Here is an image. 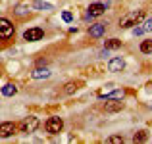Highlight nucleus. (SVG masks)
<instances>
[{
  "instance_id": "obj_5",
  "label": "nucleus",
  "mask_w": 152,
  "mask_h": 144,
  "mask_svg": "<svg viewBox=\"0 0 152 144\" xmlns=\"http://www.w3.org/2000/svg\"><path fill=\"white\" fill-rule=\"evenodd\" d=\"M45 37V31L41 29V27H33V29H27L25 33H23V39L29 42H35V41H41V39Z\"/></svg>"
},
{
  "instance_id": "obj_21",
  "label": "nucleus",
  "mask_w": 152,
  "mask_h": 144,
  "mask_svg": "<svg viewBox=\"0 0 152 144\" xmlns=\"http://www.w3.org/2000/svg\"><path fill=\"white\" fill-rule=\"evenodd\" d=\"M62 19H64V21H66V23H69L71 19H73V15H71L69 12H64V14H62Z\"/></svg>"
},
{
  "instance_id": "obj_11",
  "label": "nucleus",
  "mask_w": 152,
  "mask_h": 144,
  "mask_svg": "<svg viewBox=\"0 0 152 144\" xmlns=\"http://www.w3.org/2000/svg\"><path fill=\"white\" fill-rule=\"evenodd\" d=\"M31 77L33 79H48L50 77V69H46V67H37V69L33 71V73H31Z\"/></svg>"
},
{
  "instance_id": "obj_1",
  "label": "nucleus",
  "mask_w": 152,
  "mask_h": 144,
  "mask_svg": "<svg viewBox=\"0 0 152 144\" xmlns=\"http://www.w3.org/2000/svg\"><path fill=\"white\" fill-rule=\"evenodd\" d=\"M142 17H145V10H135V12H131V14L123 15V17L119 19V27H121V29H129V27H133V25H139V23L142 21Z\"/></svg>"
},
{
  "instance_id": "obj_2",
  "label": "nucleus",
  "mask_w": 152,
  "mask_h": 144,
  "mask_svg": "<svg viewBox=\"0 0 152 144\" xmlns=\"http://www.w3.org/2000/svg\"><path fill=\"white\" fill-rule=\"evenodd\" d=\"M39 117L37 115H29V117H25L21 123H19V131L21 133H25V135H31V133H35L37 131V127H39Z\"/></svg>"
},
{
  "instance_id": "obj_17",
  "label": "nucleus",
  "mask_w": 152,
  "mask_h": 144,
  "mask_svg": "<svg viewBox=\"0 0 152 144\" xmlns=\"http://www.w3.org/2000/svg\"><path fill=\"white\" fill-rule=\"evenodd\" d=\"M77 89H79V83H73V81H71V83H67V85H66L64 92H66V94H73Z\"/></svg>"
},
{
  "instance_id": "obj_14",
  "label": "nucleus",
  "mask_w": 152,
  "mask_h": 144,
  "mask_svg": "<svg viewBox=\"0 0 152 144\" xmlns=\"http://www.w3.org/2000/svg\"><path fill=\"white\" fill-rule=\"evenodd\" d=\"M15 92H18V87L12 85V83H8V85L2 87V94H4V96H14Z\"/></svg>"
},
{
  "instance_id": "obj_16",
  "label": "nucleus",
  "mask_w": 152,
  "mask_h": 144,
  "mask_svg": "<svg viewBox=\"0 0 152 144\" xmlns=\"http://www.w3.org/2000/svg\"><path fill=\"white\" fill-rule=\"evenodd\" d=\"M141 52L142 54H152V41H142L141 42Z\"/></svg>"
},
{
  "instance_id": "obj_20",
  "label": "nucleus",
  "mask_w": 152,
  "mask_h": 144,
  "mask_svg": "<svg viewBox=\"0 0 152 144\" xmlns=\"http://www.w3.org/2000/svg\"><path fill=\"white\" fill-rule=\"evenodd\" d=\"M146 31H145V27H133V35L135 37H141V35H145Z\"/></svg>"
},
{
  "instance_id": "obj_10",
  "label": "nucleus",
  "mask_w": 152,
  "mask_h": 144,
  "mask_svg": "<svg viewBox=\"0 0 152 144\" xmlns=\"http://www.w3.org/2000/svg\"><path fill=\"white\" fill-rule=\"evenodd\" d=\"M104 31H106V23H94V25L89 27V35L93 39H100L104 35Z\"/></svg>"
},
{
  "instance_id": "obj_4",
  "label": "nucleus",
  "mask_w": 152,
  "mask_h": 144,
  "mask_svg": "<svg viewBox=\"0 0 152 144\" xmlns=\"http://www.w3.org/2000/svg\"><path fill=\"white\" fill-rule=\"evenodd\" d=\"M12 35H14V25H12L10 19L6 17H0V39H12Z\"/></svg>"
},
{
  "instance_id": "obj_19",
  "label": "nucleus",
  "mask_w": 152,
  "mask_h": 144,
  "mask_svg": "<svg viewBox=\"0 0 152 144\" xmlns=\"http://www.w3.org/2000/svg\"><path fill=\"white\" fill-rule=\"evenodd\" d=\"M108 144H123V137H110Z\"/></svg>"
},
{
  "instance_id": "obj_3",
  "label": "nucleus",
  "mask_w": 152,
  "mask_h": 144,
  "mask_svg": "<svg viewBox=\"0 0 152 144\" xmlns=\"http://www.w3.org/2000/svg\"><path fill=\"white\" fill-rule=\"evenodd\" d=\"M45 129H46V133H50V135H58L60 131L64 129V121H62V117H48L46 119V123H45Z\"/></svg>"
},
{
  "instance_id": "obj_8",
  "label": "nucleus",
  "mask_w": 152,
  "mask_h": 144,
  "mask_svg": "<svg viewBox=\"0 0 152 144\" xmlns=\"http://www.w3.org/2000/svg\"><path fill=\"white\" fill-rule=\"evenodd\" d=\"M104 10H106V4H102V2H94V4H91L89 6V17H98V15H102L104 14Z\"/></svg>"
},
{
  "instance_id": "obj_7",
  "label": "nucleus",
  "mask_w": 152,
  "mask_h": 144,
  "mask_svg": "<svg viewBox=\"0 0 152 144\" xmlns=\"http://www.w3.org/2000/svg\"><path fill=\"white\" fill-rule=\"evenodd\" d=\"M15 131H18V125H15V123H12V121L0 123V138L12 137V135H15Z\"/></svg>"
},
{
  "instance_id": "obj_12",
  "label": "nucleus",
  "mask_w": 152,
  "mask_h": 144,
  "mask_svg": "<svg viewBox=\"0 0 152 144\" xmlns=\"http://www.w3.org/2000/svg\"><path fill=\"white\" fill-rule=\"evenodd\" d=\"M123 96H125V92H123V90H119V89H114L112 90V92H108V94H100V98H118V100H121Z\"/></svg>"
},
{
  "instance_id": "obj_9",
  "label": "nucleus",
  "mask_w": 152,
  "mask_h": 144,
  "mask_svg": "<svg viewBox=\"0 0 152 144\" xmlns=\"http://www.w3.org/2000/svg\"><path fill=\"white\" fill-rule=\"evenodd\" d=\"M123 67H125V62H123V58H112L110 62H108V69H110L112 73L123 71Z\"/></svg>"
},
{
  "instance_id": "obj_15",
  "label": "nucleus",
  "mask_w": 152,
  "mask_h": 144,
  "mask_svg": "<svg viewBox=\"0 0 152 144\" xmlns=\"http://www.w3.org/2000/svg\"><path fill=\"white\" fill-rule=\"evenodd\" d=\"M146 140H148V133H146V131H139V133H135L133 142H146Z\"/></svg>"
},
{
  "instance_id": "obj_13",
  "label": "nucleus",
  "mask_w": 152,
  "mask_h": 144,
  "mask_svg": "<svg viewBox=\"0 0 152 144\" xmlns=\"http://www.w3.org/2000/svg\"><path fill=\"white\" fill-rule=\"evenodd\" d=\"M119 46H121V41H119V39H110V41L104 42V48H106V50H115V48H119Z\"/></svg>"
},
{
  "instance_id": "obj_18",
  "label": "nucleus",
  "mask_w": 152,
  "mask_h": 144,
  "mask_svg": "<svg viewBox=\"0 0 152 144\" xmlns=\"http://www.w3.org/2000/svg\"><path fill=\"white\" fill-rule=\"evenodd\" d=\"M33 8H35V10H52V4H48V2H39V0H37V2L33 4Z\"/></svg>"
},
{
  "instance_id": "obj_6",
  "label": "nucleus",
  "mask_w": 152,
  "mask_h": 144,
  "mask_svg": "<svg viewBox=\"0 0 152 144\" xmlns=\"http://www.w3.org/2000/svg\"><path fill=\"white\" fill-rule=\"evenodd\" d=\"M121 108H123V102H121V100H118V98H108L106 104H104V111H106V113L121 111Z\"/></svg>"
},
{
  "instance_id": "obj_22",
  "label": "nucleus",
  "mask_w": 152,
  "mask_h": 144,
  "mask_svg": "<svg viewBox=\"0 0 152 144\" xmlns=\"http://www.w3.org/2000/svg\"><path fill=\"white\" fill-rule=\"evenodd\" d=\"M142 27H145V31H152V17H148V19H146V21H145V25H142Z\"/></svg>"
}]
</instances>
